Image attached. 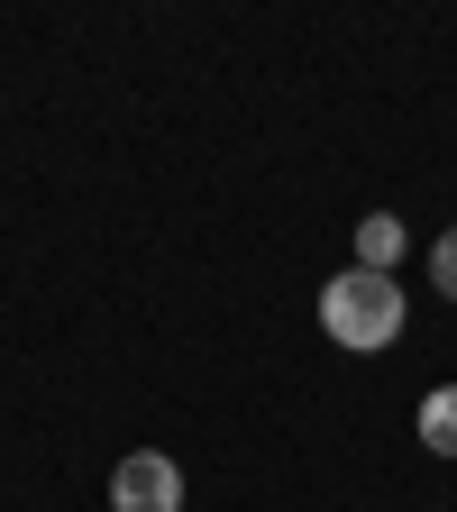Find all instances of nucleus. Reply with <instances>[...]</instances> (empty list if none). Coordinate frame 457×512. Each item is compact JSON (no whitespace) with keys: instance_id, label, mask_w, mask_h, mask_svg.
<instances>
[{"instance_id":"nucleus-1","label":"nucleus","mask_w":457,"mask_h":512,"mask_svg":"<svg viewBox=\"0 0 457 512\" xmlns=\"http://www.w3.org/2000/svg\"><path fill=\"white\" fill-rule=\"evenodd\" d=\"M403 320H412V293H403L394 275L348 266V275L320 284V330H330V348L375 357V348H394V339H403Z\"/></svg>"},{"instance_id":"nucleus-2","label":"nucleus","mask_w":457,"mask_h":512,"mask_svg":"<svg viewBox=\"0 0 457 512\" xmlns=\"http://www.w3.org/2000/svg\"><path fill=\"white\" fill-rule=\"evenodd\" d=\"M110 512H183V467L165 448H128L110 467Z\"/></svg>"},{"instance_id":"nucleus-3","label":"nucleus","mask_w":457,"mask_h":512,"mask_svg":"<svg viewBox=\"0 0 457 512\" xmlns=\"http://www.w3.org/2000/svg\"><path fill=\"white\" fill-rule=\"evenodd\" d=\"M403 256H412V229H403L394 211H366V220H357V266H366V275H394Z\"/></svg>"},{"instance_id":"nucleus-4","label":"nucleus","mask_w":457,"mask_h":512,"mask_svg":"<svg viewBox=\"0 0 457 512\" xmlns=\"http://www.w3.org/2000/svg\"><path fill=\"white\" fill-rule=\"evenodd\" d=\"M421 448H430V458H457V384L421 394Z\"/></svg>"},{"instance_id":"nucleus-5","label":"nucleus","mask_w":457,"mask_h":512,"mask_svg":"<svg viewBox=\"0 0 457 512\" xmlns=\"http://www.w3.org/2000/svg\"><path fill=\"white\" fill-rule=\"evenodd\" d=\"M430 284H439V293L457 302V220H448V229L430 238Z\"/></svg>"}]
</instances>
